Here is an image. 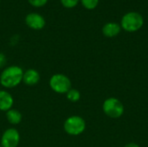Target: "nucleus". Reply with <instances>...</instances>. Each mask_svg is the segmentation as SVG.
<instances>
[{"label": "nucleus", "mask_w": 148, "mask_h": 147, "mask_svg": "<svg viewBox=\"0 0 148 147\" xmlns=\"http://www.w3.org/2000/svg\"><path fill=\"white\" fill-rule=\"evenodd\" d=\"M25 23L32 29L39 30L42 29L45 26V19L44 17L37 13H29L25 17Z\"/></svg>", "instance_id": "obj_7"}, {"label": "nucleus", "mask_w": 148, "mask_h": 147, "mask_svg": "<svg viewBox=\"0 0 148 147\" xmlns=\"http://www.w3.org/2000/svg\"><path fill=\"white\" fill-rule=\"evenodd\" d=\"M102 110L108 117L111 119H119L124 113V106L119 99L110 97L104 101Z\"/></svg>", "instance_id": "obj_3"}, {"label": "nucleus", "mask_w": 148, "mask_h": 147, "mask_svg": "<svg viewBox=\"0 0 148 147\" xmlns=\"http://www.w3.org/2000/svg\"><path fill=\"white\" fill-rule=\"evenodd\" d=\"M49 87L57 94H67L71 88V81L63 74H55L49 79Z\"/></svg>", "instance_id": "obj_5"}, {"label": "nucleus", "mask_w": 148, "mask_h": 147, "mask_svg": "<svg viewBox=\"0 0 148 147\" xmlns=\"http://www.w3.org/2000/svg\"><path fill=\"white\" fill-rule=\"evenodd\" d=\"M0 147H2V146H0Z\"/></svg>", "instance_id": "obj_18"}, {"label": "nucleus", "mask_w": 148, "mask_h": 147, "mask_svg": "<svg viewBox=\"0 0 148 147\" xmlns=\"http://www.w3.org/2000/svg\"><path fill=\"white\" fill-rule=\"evenodd\" d=\"M23 70L21 67L12 65L4 68L0 75V84L6 88L17 87L23 81Z\"/></svg>", "instance_id": "obj_1"}, {"label": "nucleus", "mask_w": 148, "mask_h": 147, "mask_svg": "<svg viewBox=\"0 0 148 147\" xmlns=\"http://www.w3.org/2000/svg\"><path fill=\"white\" fill-rule=\"evenodd\" d=\"M6 119L11 125H18L23 119L22 113L17 109H10L6 112Z\"/></svg>", "instance_id": "obj_11"}, {"label": "nucleus", "mask_w": 148, "mask_h": 147, "mask_svg": "<svg viewBox=\"0 0 148 147\" xmlns=\"http://www.w3.org/2000/svg\"><path fill=\"white\" fill-rule=\"evenodd\" d=\"M121 30V24L117 23H107L102 27V33L106 37H114L120 34Z\"/></svg>", "instance_id": "obj_10"}, {"label": "nucleus", "mask_w": 148, "mask_h": 147, "mask_svg": "<svg viewBox=\"0 0 148 147\" xmlns=\"http://www.w3.org/2000/svg\"><path fill=\"white\" fill-rule=\"evenodd\" d=\"M14 99L12 95L5 90H0V111L7 112L12 108Z\"/></svg>", "instance_id": "obj_9"}, {"label": "nucleus", "mask_w": 148, "mask_h": 147, "mask_svg": "<svg viewBox=\"0 0 148 147\" xmlns=\"http://www.w3.org/2000/svg\"><path fill=\"white\" fill-rule=\"evenodd\" d=\"M144 18L141 14L135 11H130L125 14L121 21V27L127 32H136L142 28Z\"/></svg>", "instance_id": "obj_2"}, {"label": "nucleus", "mask_w": 148, "mask_h": 147, "mask_svg": "<svg viewBox=\"0 0 148 147\" xmlns=\"http://www.w3.org/2000/svg\"><path fill=\"white\" fill-rule=\"evenodd\" d=\"M67 99L71 102H77L81 99V93L79 90L75 88H70L66 94Z\"/></svg>", "instance_id": "obj_12"}, {"label": "nucleus", "mask_w": 148, "mask_h": 147, "mask_svg": "<svg viewBox=\"0 0 148 147\" xmlns=\"http://www.w3.org/2000/svg\"><path fill=\"white\" fill-rule=\"evenodd\" d=\"M6 62H7V59H6L5 55L3 53H0V68H3L6 64Z\"/></svg>", "instance_id": "obj_16"}, {"label": "nucleus", "mask_w": 148, "mask_h": 147, "mask_svg": "<svg viewBox=\"0 0 148 147\" xmlns=\"http://www.w3.org/2000/svg\"><path fill=\"white\" fill-rule=\"evenodd\" d=\"M82 4L87 10H94L97 7L99 0H81Z\"/></svg>", "instance_id": "obj_13"}, {"label": "nucleus", "mask_w": 148, "mask_h": 147, "mask_svg": "<svg viewBox=\"0 0 148 147\" xmlns=\"http://www.w3.org/2000/svg\"><path fill=\"white\" fill-rule=\"evenodd\" d=\"M64 131L71 136H78L86 129V122L83 118L78 115H73L66 119L63 124Z\"/></svg>", "instance_id": "obj_4"}, {"label": "nucleus", "mask_w": 148, "mask_h": 147, "mask_svg": "<svg viewBox=\"0 0 148 147\" xmlns=\"http://www.w3.org/2000/svg\"><path fill=\"white\" fill-rule=\"evenodd\" d=\"M28 1L32 6L36 7V8L44 6L48 2V0H28Z\"/></svg>", "instance_id": "obj_15"}, {"label": "nucleus", "mask_w": 148, "mask_h": 147, "mask_svg": "<svg viewBox=\"0 0 148 147\" xmlns=\"http://www.w3.org/2000/svg\"><path fill=\"white\" fill-rule=\"evenodd\" d=\"M41 76L37 70L34 68H29L23 72V82L27 86H35L40 81Z\"/></svg>", "instance_id": "obj_8"}, {"label": "nucleus", "mask_w": 148, "mask_h": 147, "mask_svg": "<svg viewBox=\"0 0 148 147\" xmlns=\"http://www.w3.org/2000/svg\"><path fill=\"white\" fill-rule=\"evenodd\" d=\"M79 1L80 0H61V3L65 8L71 9L75 7L78 4Z\"/></svg>", "instance_id": "obj_14"}, {"label": "nucleus", "mask_w": 148, "mask_h": 147, "mask_svg": "<svg viewBox=\"0 0 148 147\" xmlns=\"http://www.w3.org/2000/svg\"><path fill=\"white\" fill-rule=\"evenodd\" d=\"M20 142V133L14 128L6 129L1 137V146L2 147H17Z\"/></svg>", "instance_id": "obj_6"}, {"label": "nucleus", "mask_w": 148, "mask_h": 147, "mask_svg": "<svg viewBox=\"0 0 148 147\" xmlns=\"http://www.w3.org/2000/svg\"><path fill=\"white\" fill-rule=\"evenodd\" d=\"M124 147H140V146L137 145V144H135V143H128V144H127Z\"/></svg>", "instance_id": "obj_17"}]
</instances>
